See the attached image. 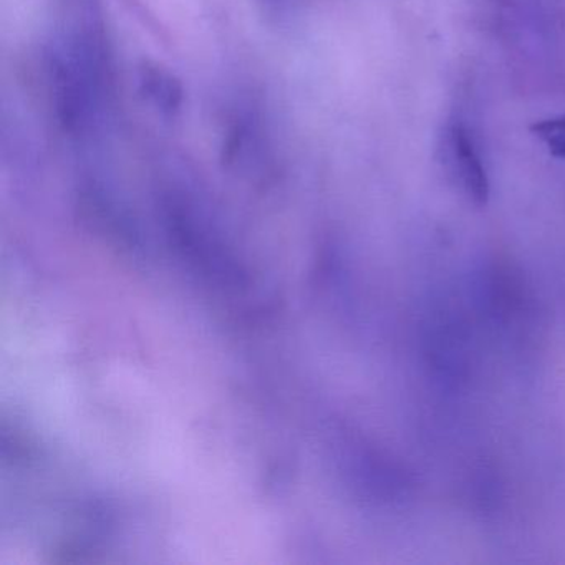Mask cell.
Segmentation results:
<instances>
[{
    "label": "cell",
    "instance_id": "6da1fadb",
    "mask_svg": "<svg viewBox=\"0 0 565 565\" xmlns=\"http://www.w3.org/2000/svg\"><path fill=\"white\" fill-rule=\"evenodd\" d=\"M439 164L448 180L471 201L484 206L489 200V177L475 135L462 118H449L436 147Z\"/></svg>",
    "mask_w": 565,
    "mask_h": 565
},
{
    "label": "cell",
    "instance_id": "7a4b0ae2",
    "mask_svg": "<svg viewBox=\"0 0 565 565\" xmlns=\"http://www.w3.org/2000/svg\"><path fill=\"white\" fill-rule=\"evenodd\" d=\"M147 97L163 111L178 110L181 104V87L171 75L158 71V68H145L141 77Z\"/></svg>",
    "mask_w": 565,
    "mask_h": 565
},
{
    "label": "cell",
    "instance_id": "3957f363",
    "mask_svg": "<svg viewBox=\"0 0 565 565\" xmlns=\"http://www.w3.org/2000/svg\"><path fill=\"white\" fill-rule=\"evenodd\" d=\"M531 131L552 157L565 160V115L535 121Z\"/></svg>",
    "mask_w": 565,
    "mask_h": 565
}]
</instances>
